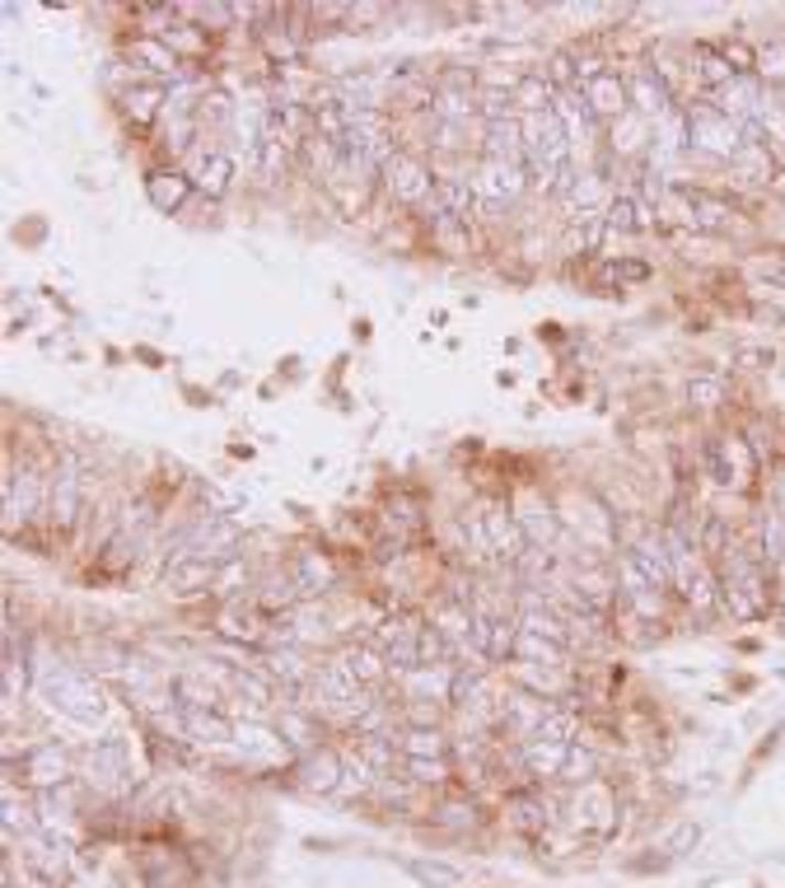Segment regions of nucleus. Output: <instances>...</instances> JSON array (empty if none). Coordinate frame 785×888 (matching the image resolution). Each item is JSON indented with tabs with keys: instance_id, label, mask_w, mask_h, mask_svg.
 <instances>
[{
	"instance_id": "nucleus-1",
	"label": "nucleus",
	"mask_w": 785,
	"mask_h": 888,
	"mask_svg": "<svg viewBox=\"0 0 785 888\" xmlns=\"http://www.w3.org/2000/svg\"><path fill=\"white\" fill-rule=\"evenodd\" d=\"M682 122H687V146H697L706 154H720V160H734V154L749 146V136H743V127L734 117H724L711 104H687Z\"/></svg>"
},
{
	"instance_id": "nucleus-2",
	"label": "nucleus",
	"mask_w": 785,
	"mask_h": 888,
	"mask_svg": "<svg viewBox=\"0 0 785 888\" xmlns=\"http://www.w3.org/2000/svg\"><path fill=\"white\" fill-rule=\"evenodd\" d=\"M524 164H552V169L571 164V131H566L557 113L524 117Z\"/></svg>"
},
{
	"instance_id": "nucleus-3",
	"label": "nucleus",
	"mask_w": 785,
	"mask_h": 888,
	"mask_svg": "<svg viewBox=\"0 0 785 888\" xmlns=\"http://www.w3.org/2000/svg\"><path fill=\"white\" fill-rule=\"evenodd\" d=\"M477 543L486 552H496V557H505V561H524V552L534 547L528 543V533H524V524H519V515L505 501L486 505V515L477 520Z\"/></svg>"
},
{
	"instance_id": "nucleus-4",
	"label": "nucleus",
	"mask_w": 785,
	"mask_h": 888,
	"mask_svg": "<svg viewBox=\"0 0 785 888\" xmlns=\"http://www.w3.org/2000/svg\"><path fill=\"white\" fill-rule=\"evenodd\" d=\"M430 178H435V173H430L417 154H407V150H398L384 164V188L398 196L402 206H430V202H435V183H430Z\"/></svg>"
},
{
	"instance_id": "nucleus-5",
	"label": "nucleus",
	"mask_w": 785,
	"mask_h": 888,
	"mask_svg": "<svg viewBox=\"0 0 785 888\" xmlns=\"http://www.w3.org/2000/svg\"><path fill=\"white\" fill-rule=\"evenodd\" d=\"M47 697L56 710H66L75 720H98L104 716V697H98V687L80 674H52L47 678Z\"/></svg>"
},
{
	"instance_id": "nucleus-6",
	"label": "nucleus",
	"mask_w": 785,
	"mask_h": 888,
	"mask_svg": "<svg viewBox=\"0 0 785 888\" xmlns=\"http://www.w3.org/2000/svg\"><path fill=\"white\" fill-rule=\"evenodd\" d=\"M528 188V169L524 160H486L477 173V196L486 206H501V202H515V196Z\"/></svg>"
},
{
	"instance_id": "nucleus-7",
	"label": "nucleus",
	"mask_w": 785,
	"mask_h": 888,
	"mask_svg": "<svg viewBox=\"0 0 785 888\" xmlns=\"http://www.w3.org/2000/svg\"><path fill=\"white\" fill-rule=\"evenodd\" d=\"M711 108H720L724 117H734V122H757L762 117V85L757 75H739V81H730L724 89L711 94Z\"/></svg>"
},
{
	"instance_id": "nucleus-8",
	"label": "nucleus",
	"mask_w": 785,
	"mask_h": 888,
	"mask_svg": "<svg viewBox=\"0 0 785 888\" xmlns=\"http://www.w3.org/2000/svg\"><path fill=\"white\" fill-rule=\"evenodd\" d=\"M477 183H467V178H435V202H430L426 211H430V221L435 215H454V221H473V211H477Z\"/></svg>"
},
{
	"instance_id": "nucleus-9",
	"label": "nucleus",
	"mask_w": 785,
	"mask_h": 888,
	"mask_svg": "<svg viewBox=\"0 0 785 888\" xmlns=\"http://www.w3.org/2000/svg\"><path fill=\"white\" fill-rule=\"evenodd\" d=\"M626 94H632V104L641 108V117H669L674 113V85L650 66L636 71L632 81H626Z\"/></svg>"
},
{
	"instance_id": "nucleus-10",
	"label": "nucleus",
	"mask_w": 785,
	"mask_h": 888,
	"mask_svg": "<svg viewBox=\"0 0 785 888\" xmlns=\"http://www.w3.org/2000/svg\"><path fill=\"white\" fill-rule=\"evenodd\" d=\"M127 56H131V66H141V71H150V75H169V81H179V75H183L179 52H173L164 38L136 33V38H127Z\"/></svg>"
},
{
	"instance_id": "nucleus-11",
	"label": "nucleus",
	"mask_w": 785,
	"mask_h": 888,
	"mask_svg": "<svg viewBox=\"0 0 785 888\" xmlns=\"http://www.w3.org/2000/svg\"><path fill=\"white\" fill-rule=\"evenodd\" d=\"M47 510H52V524H56V528H71L75 520H80V478H75V463H71V459L52 472Z\"/></svg>"
},
{
	"instance_id": "nucleus-12",
	"label": "nucleus",
	"mask_w": 785,
	"mask_h": 888,
	"mask_svg": "<svg viewBox=\"0 0 785 888\" xmlns=\"http://www.w3.org/2000/svg\"><path fill=\"white\" fill-rule=\"evenodd\" d=\"M37 510H43V478H37L33 468H10L6 478V515L10 520H33Z\"/></svg>"
},
{
	"instance_id": "nucleus-13",
	"label": "nucleus",
	"mask_w": 785,
	"mask_h": 888,
	"mask_svg": "<svg viewBox=\"0 0 785 888\" xmlns=\"http://www.w3.org/2000/svg\"><path fill=\"white\" fill-rule=\"evenodd\" d=\"M584 98H589V108H594L599 122H617V117H626V108H632V94H626V81L617 71H603L599 81H589Z\"/></svg>"
},
{
	"instance_id": "nucleus-14",
	"label": "nucleus",
	"mask_w": 785,
	"mask_h": 888,
	"mask_svg": "<svg viewBox=\"0 0 785 888\" xmlns=\"http://www.w3.org/2000/svg\"><path fill=\"white\" fill-rule=\"evenodd\" d=\"M509 104H515L524 117H542V113H552L557 89L542 71H519L515 81H509Z\"/></svg>"
},
{
	"instance_id": "nucleus-15",
	"label": "nucleus",
	"mask_w": 785,
	"mask_h": 888,
	"mask_svg": "<svg viewBox=\"0 0 785 888\" xmlns=\"http://www.w3.org/2000/svg\"><path fill=\"white\" fill-rule=\"evenodd\" d=\"M678 202H682L687 221H692L697 229H724V225L734 221V206L724 202V196L706 192V188H682V192H678Z\"/></svg>"
},
{
	"instance_id": "nucleus-16",
	"label": "nucleus",
	"mask_w": 785,
	"mask_h": 888,
	"mask_svg": "<svg viewBox=\"0 0 785 888\" xmlns=\"http://www.w3.org/2000/svg\"><path fill=\"white\" fill-rule=\"evenodd\" d=\"M603 221H607V229L645 234V229H655V206L641 202V196H632V192H617L613 202L603 206Z\"/></svg>"
},
{
	"instance_id": "nucleus-17",
	"label": "nucleus",
	"mask_w": 785,
	"mask_h": 888,
	"mask_svg": "<svg viewBox=\"0 0 785 888\" xmlns=\"http://www.w3.org/2000/svg\"><path fill=\"white\" fill-rule=\"evenodd\" d=\"M332 561L323 557V552H294V561H290V580H294V589H300V599H313V595H323V589L332 585Z\"/></svg>"
},
{
	"instance_id": "nucleus-18",
	"label": "nucleus",
	"mask_w": 785,
	"mask_h": 888,
	"mask_svg": "<svg viewBox=\"0 0 785 888\" xmlns=\"http://www.w3.org/2000/svg\"><path fill=\"white\" fill-rule=\"evenodd\" d=\"M192 188H196V183H192L187 173H179V169H160V173H150V178H146L150 206H154V211H169V215L187 202Z\"/></svg>"
},
{
	"instance_id": "nucleus-19",
	"label": "nucleus",
	"mask_w": 785,
	"mask_h": 888,
	"mask_svg": "<svg viewBox=\"0 0 785 888\" xmlns=\"http://www.w3.org/2000/svg\"><path fill=\"white\" fill-rule=\"evenodd\" d=\"M192 183L202 188L206 196H225L229 183H234V154H225V150H206V154H196Z\"/></svg>"
},
{
	"instance_id": "nucleus-20",
	"label": "nucleus",
	"mask_w": 785,
	"mask_h": 888,
	"mask_svg": "<svg viewBox=\"0 0 785 888\" xmlns=\"http://www.w3.org/2000/svg\"><path fill=\"white\" fill-rule=\"evenodd\" d=\"M576 743H552V739H524V767L534 777H561L571 762Z\"/></svg>"
},
{
	"instance_id": "nucleus-21",
	"label": "nucleus",
	"mask_w": 785,
	"mask_h": 888,
	"mask_svg": "<svg viewBox=\"0 0 785 888\" xmlns=\"http://www.w3.org/2000/svg\"><path fill=\"white\" fill-rule=\"evenodd\" d=\"M164 576H169V585L179 589V595H196V589L215 585V576H221V570H215L211 557H192V552H183V557L164 570Z\"/></svg>"
},
{
	"instance_id": "nucleus-22",
	"label": "nucleus",
	"mask_w": 785,
	"mask_h": 888,
	"mask_svg": "<svg viewBox=\"0 0 785 888\" xmlns=\"http://www.w3.org/2000/svg\"><path fill=\"white\" fill-rule=\"evenodd\" d=\"M626 552L641 561V570L650 576L655 589L674 585V561H669V547H664V533H650V538H641L636 547H626Z\"/></svg>"
},
{
	"instance_id": "nucleus-23",
	"label": "nucleus",
	"mask_w": 785,
	"mask_h": 888,
	"mask_svg": "<svg viewBox=\"0 0 785 888\" xmlns=\"http://www.w3.org/2000/svg\"><path fill=\"white\" fill-rule=\"evenodd\" d=\"M337 664H342L356 683H379V678L388 674V660H384L379 645H346Z\"/></svg>"
},
{
	"instance_id": "nucleus-24",
	"label": "nucleus",
	"mask_w": 785,
	"mask_h": 888,
	"mask_svg": "<svg viewBox=\"0 0 785 888\" xmlns=\"http://www.w3.org/2000/svg\"><path fill=\"white\" fill-rule=\"evenodd\" d=\"M678 589H682V599L692 603V608H716V599H720V580H716V570L706 566L701 557H697V566L678 580Z\"/></svg>"
},
{
	"instance_id": "nucleus-25",
	"label": "nucleus",
	"mask_w": 785,
	"mask_h": 888,
	"mask_svg": "<svg viewBox=\"0 0 785 888\" xmlns=\"http://www.w3.org/2000/svg\"><path fill=\"white\" fill-rule=\"evenodd\" d=\"M290 150L294 146L271 141V136H258V141H252V169H258L262 183H277V178L290 169Z\"/></svg>"
},
{
	"instance_id": "nucleus-26",
	"label": "nucleus",
	"mask_w": 785,
	"mask_h": 888,
	"mask_svg": "<svg viewBox=\"0 0 785 888\" xmlns=\"http://www.w3.org/2000/svg\"><path fill=\"white\" fill-rule=\"evenodd\" d=\"M730 169H734L739 178H749V183H772L776 160H772L767 141H749V146H743V150L734 154V160H730Z\"/></svg>"
},
{
	"instance_id": "nucleus-27",
	"label": "nucleus",
	"mask_w": 785,
	"mask_h": 888,
	"mask_svg": "<svg viewBox=\"0 0 785 888\" xmlns=\"http://www.w3.org/2000/svg\"><path fill=\"white\" fill-rule=\"evenodd\" d=\"M692 62H697V75L706 81V89H711V94H716V89H724L730 81H739L734 66L724 62V52H720V47H711V43H697V47H692Z\"/></svg>"
},
{
	"instance_id": "nucleus-28",
	"label": "nucleus",
	"mask_w": 785,
	"mask_h": 888,
	"mask_svg": "<svg viewBox=\"0 0 785 888\" xmlns=\"http://www.w3.org/2000/svg\"><path fill=\"white\" fill-rule=\"evenodd\" d=\"M486 160H524V122H496L486 127Z\"/></svg>"
},
{
	"instance_id": "nucleus-29",
	"label": "nucleus",
	"mask_w": 785,
	"mask_h": 888,
	"mask_svg": "<svg viewBox=\"0 0 785 888\" xmlns=\"http://www.w3.org/2000/svg\"><path fill=\"white\" fill-rule=\"evenodd\" d=\"M342 772H346V762L337 753H327V748H319V753L304 762V785H313V791H337Z\"/></svg>"
},
{
	"instance_id": "nucleus-30",
	"label": "nucleus",
	"mask_w": 785,
	"mask_h": 888,
	"mask_svg": "<svg viewBox=\"0 0 785 888\" xmlns=\"http://www.w3.org/2000/svg\"><path fill=\"white\" fill-rule=\"evenodd\" d=\"M187 720V735L202 739V743H229L234 739V725L221 716V710H183Z\"/></svg>"
},
{
	"instance_id": "nucleus-31",
	"label": "nucleus",
	"mask_w": 785,
	"mask_h": 888,
	"mask_svg": "<svg viewBox=\"0 0 785 888\" xmlns=\"http://www.w3.org/2000/svg\"><path fill=\"white\" fill-rule=\"evenodd\" d=\"M650 281V267H645L641 258H613L599 267V286L603 290H622V286H641Z\"/></svg>"
},
{
	"instance_id": "nucleus-32",
	"label": "nucleus",
	"mask_w": 785,
	"mask_h": 888,
	"mask_svg": "<svg viewBox=\"0 0 785 888\" xmlns=\"http://www.w3.org/2000/svg\"><path fill=\"white\" fill-rule=\"evenodd\" d=\"M164 104H169V94L160 85H141V89L122 94V108H127V117H136V122H154V117L164 113Z\"/></svg>"
},
{
	"instance_id": "nucleus-33",
	"label": "nucleus",
	"mask_w": 785,
	"mask_h": 888,
	"mask_svg": "<svg viewBox=\"0 0 785 888\" xmlns=\"http://www.w3.org/2000/svg\"><path fill=\"white\" fill-rule=\"evenodd\" d=\"M486 702V678L477 668H454L449 674V706H482Z\"/></svg>"
},
{
	"instance_id": "nucleus-34",
	"label": "nucleus",
	"mask_w": 785,
	"mask_h": 888,
	"mask_svg": "<svg viewBox=\"0 0 785 888\" xmlns=\"http://www.w3.org/2000/svg\"><path fill=\"white\" fill-rule=\"evenodd\" d=\"M29 772H33L37 785H56V781L66 777V762H62V753H56V743L33 748V753H29Z\"/></svg>"
},
{
	"instance_id": "nucleus-35",
	"label": "nucleus",
	"mask_w": 785,
	"mask_h": 888,
	"mask_svg": "<svg viewBox=\"0 0 785 888\" xmlns=\"http://www.w3.org/2000/svg\"><path fill=\"white\" fill-rule=\"evenodd\" d=\"M757 85H785V43H781V38H772V43L767 47H757Z\"/></svg>"
},
{
	"instance_id": "nucleus-36",
	"label": "nucleus",
	"mask_w": 785,
	"mask_h": 888,
	"mask_svg": "<svg viewBox=\"0 0 785 888\" xmlns=\"http://www.w3.org/2000/svg\"><path fill=\"white\" fill-rule=\"evenodd\" d=\"M402 865H407V875L417 884H426V888H454L459 884L454 865H440V860H402Z\"/></svg>"
},
{
	"instance_id": "nucleus-37",
	"label": "nucleus",
	"mask_w": 785,
	"mask_h": 888,
	"mask_svg": "<svg viewBox=\"0 0 785 888\" xmlns=\"http://www.w3.org/2000/svg\"><path fill=\"white\" fill-rule=\"evenodd\" d=\"M402 758H444L440 729H426V725L407 729V735H402Z\"/></svg>"
},
{
	"instance_id": "nucleus-38",
	"label": "nucleus",
	"mask_w": 785,
	"mask_h": 888,
	"mask_svg": "<svg viewBox=\"0 0 785 888\" xmlns=\"http://www.w3.org/2000/svg\"><path fill=\"white\" fill-rule=\"evenodd\" d=\"M173 697H179L183 710H215V693L202 683V678H173Z\"/></svg>"
},
{
	"instance_id": "nucleus-39",
	"label": "nucleus",
	"mask_w": 785,
	"mask_h": 888,
	"mask_svg": "<svg viewBox=\"0 0 785 888\" xmlns=\"http://www.w3.org/2000/svg\"><path fill=\"white\" fill-rule=\"evenodd\" d=\"M687 403L692 407H720L724 403V379L720 374H692V379H687Z\"/></svg>"
},
{
	"instance_id": "nucleus-40",
	"label": "nucleus",
	"mask_w": 785,
	"mask_h": 888,
	"mask_svg": "<svg viewBox=\"0 0 785 888\" xmlns=\"http://www.w3.org/2000/svg\"><path fill=\"white\" fill-rule=\"evenodd\" d=\"M294 603H300V589H294L290 576L267 580V585H262V595H258V608H262V613H277V608H286V613H290Z\"/></svg>"
},
{
	"instance_id": "nucleus-41",
	"label": "nucleus",
	"mask_w": 785,
	"mask_h": 888,
	"mask_svg": "<svg viewBox=\"0 0 785 888\" xmlns=\"http://www.w3.org/2000/svg\"><path fill=\"white\" fill-rule=\"evenodd\" d=\"M641 146H645V117H632V113L617 117L613 122V150L617 154H636Z\"/></svg>"
},
{
	"instance_id": "nucleus-42",
	"label": "nucleus",
	"mask_w": 785,
	"mask_h": 888,
	"mask_svg": "<svg viewBox=\"0 0 785 888\" xmlns=\"http://www.w3.org/2000/svg\"><path fill=\"white\" fill-rule=\"evenodd\" d=\"M576 710H547L542 716V725H538V735L534 739H552V743H571L576 739Z\"/></svg>"
},
{
	"instance_id": "nucleus-43",
	"label": "nucleus",
	"mask_w": 785,
	"mask_h": 888,
	"mask_svg": "<svg viewBox=\"0 0 785 888\" xmlns=\"http://www.w3.org/2000/svg\"><path fill=\"white\" fill-rule=\"evenodd\" d=\"M509 814H515V823L528 827V833L547 827V804H538L534 795H515V800H509Z\"/></svg>"
},
{
	"instance_id": "nucleus-44",
	"label": "nucleus",
	"mask_w": 785,
	"mask_h": 888,
	"mask_svg": "<svg viewBox=\"0 0 785 888\" xmlns=\"http://www.w3.org/2000/svg\"><path fill=\"white\" fill-rule=\"evenodd\" d=\"M430 229H435V239H440L449 253H467V225L454 221V215H435V221H430Z\"/></svg>"
},
{
	"instance_id": "nucleus-45",
	"label": "nucleus",
	"mask_w": 785,
	"mask_h": 888,
	"mask_svg": "<svg viewBox=\"0 0 785 888\" xmlns=\"http://www.w3.org/2000/svg\"><path fill=\"white\" fill-rule=\"evenodd\" d=\"M720 52H724V62L734 66V75H753L757 71V47H749L743 38H724Z\"/></svg>"
},
{
	"instance_id": "nucleus-46",
	"label": "nucleus",
	"mask_w": 785,
	"mask_h": 888,
	"mask_svg": "<svg viewBox=\"0 0 785 888\" xmlns=\"http://www.w3.org/2000/svg\"><path fill=\"white\" fill-rule=\"evenodd\" d=\"M309 735H313V725H309V716L304 710H281V739L286 743H294V748H309Z\"/></svg>"
},
{
	"instance_id": "nucleus-47",
	"label": "nucleus",
	"mask_w": 785,
	"mask_h": 888,
	"mask_svg": "<svg viewBox=\"0 0 785 888\" xmlns=\"http://www.w3.org/2000/svg\"><path fill=\"white\" fill-rule=\"evenodd\" d=\"M697 552H706V557H720L724 552V515H706V524L697 533Z\"/></svg>"
},
{
	"instance_id": "nucleus-48",
	"label": "nucleus",
	"mask_w": 785,
	"mask_h": 888,
	"mask_svg": "<svg viewBox=\"0 0 785 888\" xmlns=\"http://www.w3.org/2000/svg\"><path fill=\"white\" fill-rule=\"evenodd\" d=\"M706 468H711V482H720V486H730V482H734L730 449H724L720 440H716V445H706Z\"/></svg>"
},
{
	"instance_id": "nucleus-49",
	"label": "nucleus",
	"mask_w": 785,
	"mask_h": 888,
	"mask_svg": "<svg viewBox=\"0 0 785 888\" xmlns=\"http://www.w3.org/2000/svg\"><path fill=\"white\" fill-rule=\"evenodd\" d=\"M221 636H234V641H258V627H252L239 608H229V613H221Z\"/></svg>"
},
{
	"instance_id": "nucleus-50",
	"label": "nucleus",
	"mask_w": 785,
	"mask_h": 888,
	"mask_svg": "<svg viewBox=\"0 0 785 888\" xmlns=\"http://www.w3.org/2000/svg\"><path fill=\"white\" fill-rule=\"evenodd\" d=\"M402 762H407V772L417 777V781H444L449 777L444 758H402Z\"/></svg>"
},
{
	"instance_id": "nucleus-51",
	"label": "nucleus",
	"mask_w": 785,
	"mask_h": 888,
	"mask_svg": "<svg viewBox=\"0 0 785 888\" xmlns=\"http://www.w3.org/2000/svg\"><path fill=\"white\" fill-rule=\"evenodd\" d=\"M772 361H776L772 346H739L734 351V365H743V370H767Z\"/></svg>"
},
{
	"instance_id": "nucleus-52",
	"label": "nucleus",
	"mask_w": 785,
	"mask_h": 888,
	"mask_svg": "<svg viewBox=\"0 0 785 888\" xmlns=\"http://www.w3.org/2000/svg\"><path fill=\"white\" fill-rule=\"evenodd\" d=\"M229 117V98L225 94H206L202 104H196V122H225Z\"/></svg>"
},
{
	"instance_id": "nucleus-53",
	"label": "nucleus",
	"mask_w": 785,
	"mask_h": 888,
	"mask_svg": "<svg viewBox=\"0 0 785 888\" xmlns=\"http://www.w3.org/2000/svg\"><path fill=\"white\" fill-rule=\"evenodd\" d=\"M388 524H398V528H417L421 524V510H417V501H392L388 505Z\"/></svg>"
},
{
	"instance_id": "nucleus-54",
	"label": "nucleus",
	"mask_w": 785,
	"mask_h": 888,
	"mask_svg": "<svg viewBox=\"0 0 785 888\" xmlns=\"http://www.w3.org/2000/svg\"><path fill=\"white\" fill-rule=\"evenodd\" d=\"M589 772H594V758H589V753H580V748H571V762H566V781H584Z\"/></svg>"
},
{
	"instance_id": "nucleus-55",
	"label": "nucleus",
	"mask_w": 785,
	"mask_h": 888,
	"mask_svg": "<svg viewBox=\"0 0 785 888\" xmlns=\"http://www.w3.org/2000/svg\"><path fill=\"white\" fill-rule=\"evenodd\" d=\"M375 19H384V6H351L346 10V24L356 29V24H375Z\"/></svg>"
},
{
	"instance_id": "nucleus-56",
	"label": "nucleus",
	"mask_w": 785,
	"mask_h": 888,
	"mask_svg": "<svg viewBox=\"0 0 785 888\" xmlns=\"http://www.w3.org/2000/svg\"><path fill=\"white\" fill-rule=\"evenodd\" d=\"M762 276H767L772 286H781V290H785V263H776V267H762Z\"/></svg>"
},
{
	"instance_id": "nucleus-57",
	"label": "nucleus",
	"mask_w": 785,
	"mask_h": 888,
	"mask_svg": "<svg viewBox=\"0 0 785 888\" xmlns=\"http://www.w3.org/2000/svg\"><path fill=\"white\" fill-rule=\"evenodd\" d=\"M781 608H785V580H781Z\"/></svg>"
}]
</instances>
